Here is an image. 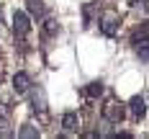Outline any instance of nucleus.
I'll list each match as a JSON object with an SVG mask.
<instances>
[{
	"label": "nucleus",
	"mask_w": 149,
	"mask_h": 139,
	"mask_svg": "<svg viewBox=\"0 0 149 139\" xmlns=\"http://www.w3.org/2000/svg\"><path fill=\"white\" fill-rule=\"evenodd\" d=\"M126 116V106L121 101H111L108 106H103V121L108 124H121Z\"/></svg>",
	"instance_id": "obj_1"
},
{
	"label": "nucleus",
	"mask_w": 149,
	"mask_h": 139,
	"mask_svg": "<svg viewBox=\"0 0 149 139\" xmlns=\"http://www.w3.org/2000/svg\"><path fill=\"white\" fill-rule=\"evenodd\" d=\"M118 26H121V15H116V13H105L103 15V21H100V34L103 36H116L118 34Z\"/></svg>",
	"instance_id": "obj_2"
},
{
	"label": "nucleus",
	"mask_w": 149,
	"mask_h": 139,
	"mask_svg": "<svg viewBox=\"0 0 149 139\" xmlns=\"http://www.w3.org/2000/svg\"><path fill=\"white\" fill-rule=\"evenodd\" d=\"M13 31H15V36H29L31 18H29L26 10H15V13H13Z\"/></svg>",
	"instance_id": "obj_3"
},
{
	"label": "nucleus",
	"mask_w": 149,
	"mask_h": 139,
	"mask_svg": "<svg viewBox=\"0 0 149 139\" xmlns=\"http://www.w3.org/2000/svg\"><path fill=\"white\" fill-rule=\"evenodd\" d=\"M29 101H31V108L33 111H39V113H44L46 111V95H44V88H31L29 90Z\"/></svg>",
	"instance_id": "obj_4"
},
{
	"label": "nucleus",
	"mask_w": 149,
	"mask_h": 139,
	"mask_svg": "<svg viewBox=\"0 0 149 139\" xmlns=\"http://www.w3.org/2000/svg\"><path fill=\"white\" fill-rule=\"evenodd\" d=\"M13 90L18 93V95H26V93L31 90V77H29V72H15V75H13Z\"/></svg>",
	"instance_id": "obj_5"
},
{
	"label": "nucleus",
	"mask_w": 149,
	"mask_h": 139,
	"mask_svg": "<svg viewBox=\"0 0 149 139\" xmlns=\"http://www.w3.org/2000/svg\"><path fill=\"white\" fill-rule=\"evenodd\" d=\"M129 108H131V113H134L136 119H144V116H147V101H144L141 95H134V98L129 101Z\"/></svg>",
	"instance_id": "obj_6"
},
{
	"label": "nucleus",
	"mask_w": 149,
	"mask_h": 139,
	"mask_svg": "<svg viewBox=\"0 0 149 139\" xmlns=\"http://www.w3.org/2000/svg\"><path fill=\"white\" fill-rule=\"evenodd\" d=\"M77 126H80V116H77L74 111H67V113L62 116V129H64L67 134H72V131H77Z\"/></svg>",
	"instance_id": "obj_7"
},
{
	"label": "nucleus",
	"mask_w": 149,
	"mask_h": 139,
	"mask_svg": "<svg viewBox=\"0 0 149 139\" xmlns=\"http://www.w3.org/2000/svg\"><path fill=\"white\" fill-rule=\"evenodd\" d=\"M26 8H29V13L31 15H36V18H41L44 15V0H26Z\"/></svg>",
	"instance_id": "obj_8"
},
{
	"label": "nucleus",
	"mask_w": 149,
	"mask_h": 139,
	"mask_svg": "<svg viewBox=\"0 0 149 139\" xmlns=\"http://www.w3.org/2000/svg\"><path fill=\"white\" fill-rule=\"evenodd\" d=\"M85 95H88V98H100V95H103V82H100V80H95V82H88V88H85Z\"/></svg>",
	"instance_id": "obj_9"
},
{
	"label": "nucleus",
	"mask_w": 149,
	"mask_h": 139,
	"mask_svg": "<svg viewBox=\"0 0 149 139\" xmlns=\"http://www.w3.org/2000/svg\"><path fill=\"white\" fill-rule=\"evenodd\" d=\"M136 57L141 62H149V39L141 41V44H136Z\"/></svg>",
	"instance_id": "obj_10"
},
{
	"label": "nucleus",
	"mask_w": 149,
	"mask_h": 139,
	"mask_svg": "<svg viewBox=\"0 0 149 139\" xmlns=\"http://www.w3.org/2000/svg\"><path fill=\"white\" fill-rule=\"evenodd\" d=\"M44 34H46V36H54V34H59V23H57L54 18H46V21H44Z\"/></svg>",
	"instance_id": "obj_11"
},
{
	"label": "nucleus",
	"mask_w": 149,
	"mask_h": 139,
	"mask_svg": "<svg viewBox=\"0 0 149 139\" xmlns=\"http://www.w3.org/2000/svg\"><path fill=\"white\" fill-rule=\"evenodd\" d=\"M129 5L134 10H141V13H149V0H129Z\"/></svg>",
	"instance_id": "obj_12"
},
{
	"label": "nucleus",
	"mask_w": 149,
	"mask_h": 139,
	"mask_svg": "<svg viewBox=\"0 0 149 139\" xmlns=\"http://www.w3.org/2000/svg\"><path fill=\"white\" fill-rule=\"evenodd\" d=\"M18 137H26V139H31V137H39V129H33L31 124H26L21 131H18Z\"/></svg>",
	"instance_id": "obj_13"
},
{
	"label": "nucleus",
	"mask_w": 149,
	"mask_h": 139,
	"mask_svg": "<svg viewBox=\"0 0 149 139\" xmlns=\"http://www.w3.org/2000/svg\"><path fill=\"white\" fill-rule=\"evenodd\" d=\"M131 41H134V44H141V41H147V26H144L141 31H136V34H134V39H131Z\"/></svg>",
	"instance_id": "obj_14"
},
{
	"label": "nucleus",
	"mask_w": 149,
	"mask_h": 139,
	"mask_svg": "<svg viewBox=\"0 0 149 139\" xmlns=\"http://www.w3.org/2000/svg\"><path fill=\"white\" fill-rule=\"evenodd\" d=\"M8 116H10V108L5 106V103H0V124L8 121Z\"/></svg>",
	"instance_id": "obj_15"
},
{
	"label": "nucleus",
	"mask_w": 149,
	"mask_h": 139,
	"mask_svg": "<svg viewBox=\"0 0 149 139\" xmlns=\"http://www.w3.org/2000/svg\"><path fill=\"white\" fill-rule=\"evenodd\" d=\"M90 15H93V5H85V26H90Z\"/></svg>",
	"instance_id": "obj_16"
}]
</instances>
